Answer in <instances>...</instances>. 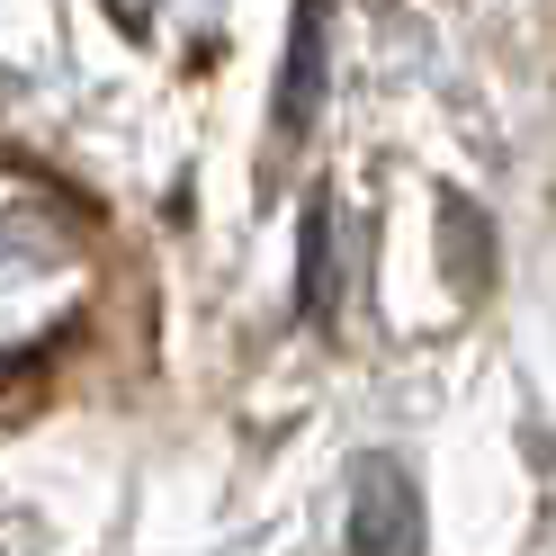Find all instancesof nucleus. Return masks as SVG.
I'll return each instance as SVG.
<instances>
[{"label":"nucleus","instance_id":"3","mask_svg":"<svg viewBox=\"0 0 556 556\" xmlns=\"http://www.w3.org/2000/svg\"><path fill=\"white\" fill-rule=\"evenodd\" d=\"M324 73H332V0H296L288 10V63H278V90H269L278 135H305L324 117Z\"/></svg>","mask_w":556,"mask_h":556},{"label":"nucleus","instance_id":"5","mask_svg":"<svg viewBox=\"0 0 556 556\" xmlns=\"http://www.w3.org/2000/svg\"><path fill=\"white\" fill-rule=\"evenodd\" d=\"M440 252H458V278L484 288V216L467 198H440Z\"/></svg>","mask_w":556,"mask_h":556},{"label":"nucleus","instance_id":"1","mask_svg":"<svg viewBox=\"0 0 556 556\" xmlns=\"http://www.w3.org/2000/svg\"><path fill=\"white\" fill-rule=\"evenodd\" d=\"M81 296H90L81 206L46 170L0 153V377L27 368L54 332H73Z\"/></svg>","mask_w":556,"mask_h":556},{"label":"nucleus","instance_id":"4","mask_svg":"<svg viewBox=\"0 0 556 556\" xmlns=\"http://www.w3.org/2000/svg\"><path fill=\"white\" fill-rule=\"evenodd\" d=\"M341 296V261H332V198H305V242H296V305L315 324H332Z\"/></svg>","mask_w":556,"mask_h":556},{"label":"nucleus","instance_id":"2","mask_svg":"<svg viewBox=\"0 0 556 556\" xmlns=\"http://www.w3.org/2000/svg\"><path fill=\"white\" fill-rule=\"evenodd\" d=\"M351 556H422V494L395 458L351 476Z\"/></svg>","mask_w":556,"mask_h":556}]
</instances>
